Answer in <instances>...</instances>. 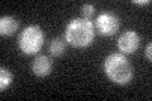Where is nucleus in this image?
<instances>
[{
	"label": "nucleus",
	"mask_w": 152,
	"mask_h": 101,
	"mask_svg": "<svg viewBox=\"0 0 152 101\" xmlns=\"http://www.w3.org/2000/svg\"><path fill=\"white\" fill-rule=\"evenodd\" d=\"M95 39L94 24L84 18H76L67 23L65 41L74 48H86Z\"/></svg>",
	"instance_id": "obj_1"
},
{
	"label": "nucleus",
	"mask_w": 152,
	"mask_h": 101,
	"mask_svg": "<svg viewBox=\"0 0 152 101\" xmlns=\"http://www.w3.org/2000/svg\"><path fill=\"white\" fill-rule=\"evenodd\" d=\"M107 77L117 85H127L133 78V67L123 53L109 54L103 65Z\"/></svg>",
	"instance_id": "obj_2"
},
{
	"label": "nucleus",
	"mask_w": 152,
	"mask_h": 101,
	"mask_svg": "<svg viewBox=\"0 0 152 101\" xmlns=\"http://www.w3.org/2000/svg\"><path fill=\"white\" fill-rule=\"evenodd\" d=\"M45 44L43 31L38 25H28L18 37V46L23 53L32 56L38 53Z\"/></svg>",
	"instance_id": "obj_3"
},
{
	"label": "nucleus",
	"mask_w": 152,
	"mask_h": 101,
	"mask_svg": "<svg viewBox=\"0 0 152 101\" xmlns=\"http://www.w3.org/2000/svg\"><path fill=\"white\" fill-rule=\"evenodd\" d=\"M95 27L102 36L110 37L119 32L121 20L113 13H100L95 20Z\"/></svg>",
	"instance_id": "obj_4"
},
{
	"label": "nucleus",
	"mask_w": 152,
	"mask_h": 101,
	"mask_svg": "<svg viewBox=\"0 0 152 101\" xmlns=\"http://www.w3.org/2000/svg\"><path fill=\"white\" fill-rule=\"evenodd\" d=\"M141 46L140 34L134 31H126L118 38L117 47L123 54H132Z\"/></svg>",
	"instance_id": "obj_5"
},
{
	"label": "nucleus",
	"mask_w": 152,
	"mask_h": 101,
	"mask_svg": "<svg viewBox=\"0 0 152 101\" xmlns=\"http://www.w3.org/2000/svg\"><path fill=\"white\" fill-rule=\"evenodd\" d=\"M32 71L37 77H46L52 71V61L50 57L41 54L36 57V60L32 63Z\"/></svg>",
	"instance_id": "obj_6"
},
{
	"label": "nucleus",
	"mask_w": 152,
	"mask_h": 101,
	"mask_svg": "<svg viewBox=\"0 0 152 101\" xmlns=\"http://www.w3.org/2000/svg\"><path fill=\"white\" fill-rule=\"evenodd\" d=\"M19 28V22L17 20V18H14L12 15H5L0 18V34L1 36H13L14 33L18 31Z\"/></svg>",
	"instance_id": "obj_7"
},
{
	"label": "nucleus",
	"mask_w": 152,
	"mask_h": 101,
	"mask_svg": "<svg viewBox=\"0 0 152 101\" xmlns=\"http://www.w3.org/2000/svg\"><path fill=\"white\" fill-rule=\"evenodd\" d=\"M50 52L53 57H61L66 52V43L62 38H53L50 43Z\"/></svg>",
	"instance_id": "obj_8"
},
{
	"label": "nucleus",
	"mask_w": 152,
	"mask_h": 101,
	"mask_svg": "<svg viewBox=\"0 0 152 101\" xmlns=\"http://www.w3.org/2000/svg\"><path fill=\"white\" fill-rule=\"evenodd\" d=\"M13 82V73L5 67H0V90L4 91Z\"/></svg>",
	"instance_id": "obj_9"
},
{
	"label": "nucleus",
	"mask_w": 152,
	"mask_h": 101,
	"mask_svg": "<svg viewBox=\"0 0 152 101\" xmlns=\"http://www.w3.org/2000/svg\"><path fill=\"white\" fill-rule=\"evenodd\" d=\"M95 13V7L93 4H84L83 8H81V14H83V18L84 19H88L90 20V18L94 15Z\"/></svg>",
	"instance_id": "obj_10"
},
{
	"label": "nucleus",
	"mask_w": 152,
	"mask_h": 101,
	"mask_svg": "<svg viewBox=\"0 0 152 101\" xmlns=\"http://www.w3.org/2000/svg\"><path fill=\"white\" fill-rule=\"evenodd\" d=\"M145 54H146V57H147V60H148V61L152 60V43H151V42H150L148 44H147V47H146Z\"/></svg>",
	"instance_id": "obj_11"
},
{
	"label": "nucleus",
	"mask_w": 152,
	"mask_h": 101,
	"mask_svg": "<svg viewBox=\"0 0 152 101\" xmlns=\"http://www.w3.org/2000/svg\"><path fill=\"white\" fill-rule=\"evenodd\" d=\"M132 3L133 4H137V5H148L151 1H150V0H142V1H141V0H133Z\"/></svg>",
	"instance_id": "obj_12"
}]
</instances>
